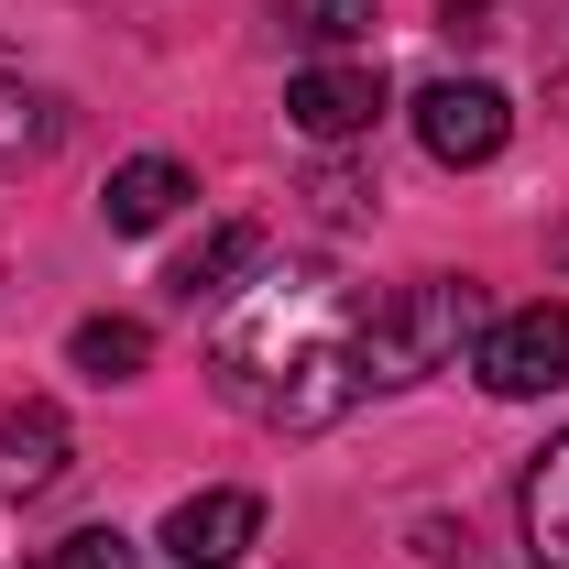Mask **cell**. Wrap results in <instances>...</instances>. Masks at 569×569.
<instances>
[{
    "label": "cell",
    "instance_id": "4fadbf2b",
    "mask_svg": "<svg viewBox=\"0 0 569 569\" xmlns=\"http://www.w3.org/2000/svg\"><path fill=\"white\" fill-rule=\"evenodd\" d=\"M284 22H296L307 44H361L383 11H372V0H284Z\"/></svg>",
    "mask_w": 569,
    "mask_h": 569
},
{
    "label": "cell",
    "instance_id": "8992f818",
    "mask_svg": "<svg viewBox=\"0 0 569 569\" xmlns=\"http://www.w3.org/2000/svg\"><path fill=\"white\" fill-rule=\"evenodd\" d=\"M67 460H77V438L56 406H11L0 417V503H44L67 482Z\"/></svg>",
    "mask_w": 569,
    "mask_h": 569
},
{
    "label": "cell",
    "instance_id": "9c48e42d",
    "mask_svg": "<svg viewBox=\"0 0 569 569\" xmlns=\"http://www.w3.org/2000/svg\"><path fill=\"white\" fill-rule=\"evenodd\" d=\"M187 198H198V176H187L176 153H132V164L110 176V198H99V219H110V230H164V219L187 209Z\"/></svg>",
    "mask_w": 569,
    "mask_h": 569
},
{
    "label": "cell",
    "instance_id": "7c38bea8",
    "mask_svg": "<svg viewBox=\"0 0 569 569\" xmlns=\"http://www.w3.org/2000/svg\"><path fill=\"white\" fill-rule=\"evenodd\" d=\"M67 361L88 372V383H132L142 361H153V329H142V318H77Z\"/></svg>",
    "mask_w": 569,
    "mask_h": 569
},
{
    "label": "cell",
    "instance_id": "5b68a950",
    "mask_svg": "<svg viewBox=\"0 0 569 569\" xmlns=\"http://www.w3.org/2000/svg\"><path fill=\"white\" fill-rule=\"evenodd\" d=\"M284 121L307 142H361L383 121V67H361V56H318V67L284 77Z\"/></svg>",
    "mask_w": 569,
    "mask_h": 569
},
{
    "label": "cell",
    "instance_id": "6da1fadb",
    "mask_svg": "<svg viewBox=\"0 0 569 569\" xmlns=\"http://www.w3.org/2000/svg\"><path fill=\"white\" fill-rule=\"evenodd\" d=\"M219 395L241 406V417L284 427V438H307V427H340L372 395L361 383V318L340 307V284L296 274V284H263V307L219 340Z\"/></svg>",
    "mask_w": 569,
    "mask_h": 569
},
{
    "label": "cell",
    "instance_id": "2e32d148",
    "mask_svg": "<svg viewBox=\"0 0 569 569\" xmlns=\"http://www.w3.org/2000/svg\"><path fill=\"white\" fill-rule=\"evenodd\" d=\"M548 252H559V274H569V219H559V241H548Z\"/></svg>",
    "mask_w": 569,
    "mask_h": 569
},
{
    "label": "cell",
    "instance_id": "3957f363",
    "mask_svg": "<svg viewBox=\"0 0 569 569\" xmlns=\"http://www.w3.org/2000/svg\"><path fill=\"white\" fill-rule=\"evenodd\" d=\"M471 372L493 383L503 406H526V395H559V383H569V307L548 296V307H515V318H493V329H482V351H471Z\"/></svg>",
    "mask_w": 569,
    "mask_h": 569
},
{
    "label": "cell",
    "instance_id": "277c9868",
    "mask_svg": "<svg viewBox=\"0 0 569 569\" xmlns=\"http://www.w3.org/2000/svg\"><path fill=\"white\" fill-rule=\"evenodd\" d=\"M417 142L438 164H493L515 142V99L482 77H438V88H417Z\"/></svg>",
    "mask_w": 569,
    "mask_h": 569
},
{
    "label": "cell",
    "instance_id": "ba28073f",
    "mask_svg": "<svg viewBox=\"0 0 569 569\" xmlns=\"http://www.w3.org/2000/svg\"><path fill=\"white\" fill-rule=\"evenodd\" d=\"M263 252H274V230H263V219H219V230H198V241L176 252V274H164V284L198 307V296H230L241 274H263Z\"/></svg>",
    "mask_w": 569,
    "mask_h": 569
},
{
    "label": "cell",
    "instance_id": "9a60e30c",
    "mask_svg": "<svg viewBox=\"0 0 569 569\" xmlns=\"http://www.w3.org/2000/svg\"><path fill=\"white\" fill-rule=\"evenodd\" d=\"M482 11H493V0H438V22H449V33H493Z\"/></svg>",
    "mask_w": 569,
    "mask_h": 569
},
{
    "label": "cell",
    "instance_id": "7a4b0ae2",
    "mask_svg": "<svg viewBox=\"0 0 569 569\" xmlns=\"http://www.w3.org/2000/svg\"><path fill=\"white\" fill-rule=\"evenodd\" d=\"M482 329V284L471 274H417L395 284L372 318H361V383H427V372H449L460 340Z\"/></svg>",
    "mask_w": 569,
    "mask_h": 569
},
{
    "label": "cell",
    "instance_id": "52a82bcc",
    "mask_svg": "<svg viewBox=\"0 0 569 569\" xmlns=\"http://www.w3.org/2000/svg\"><path fill=\"white\" fill-rule=\"evenodd\" d=\"M252 537H263V493H187L176 515H164V548H176L187 569H230Z\"/></svg>",
    "mask_w": 569,
    "mask_h": 569
},
{
    "label": "cell",
    "instance_id": "30bf717a",
    "mask_svg": "<svg viewBox=\"0 0 569 569\" xmlns=\"http://www.w3.org/2000/svg\"><path fill=\"white\" fill-rule=\"evenodd\" d=\"M526 559L537 569H569V438H548L537 460H526Z\"/></svg>",
    "mask_w": 569,
    "mask_h": 569
},
{
    "label": "cell",
    "instance_id": "8fae6325",
    "mask_svg": "<svg viewBox=\"0 0 569 569\" xmlns=\"http://www.w3.org/2000/svg\"><path fill=\"white\" fill-rule=\"evenodd\" d=\"M67 142V110L44 99V88H22V77H0V176H22V164H44Z\"/></svg>",
    "mask_w": 569,
    "mask_h": 569
},
{
    "label": "cell",
    "instance_id": "5bb4252c",
    "mask_svg": "<svg viewBox=\"0 0 569 569\" xmlns=\"http://www.w3.org/2000/svg\"><path fill=\"white\" fill-rule=\"evenodd\" d=\"M44 569H132V537L121 526H77V537L44 548Z\"/></svg>",
    "mask_w": 569,
    "mask_h": 569
}]
</instances>
